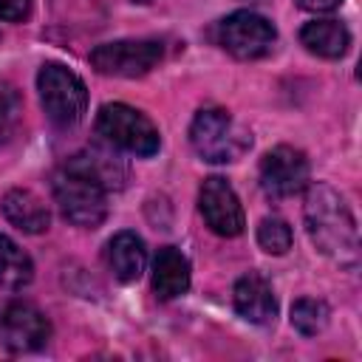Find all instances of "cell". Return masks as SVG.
I'll return each mask as SVG.
<instances>
[{"label": "cell", "instance_id": "cell-2", "mask_svg": "<svg viewBox=\"0 0 362 362\" xmlns=\"http://www.w3.org/2000/svg\"><path fill=\"white\" fill-rule=\"evenodd\" d=\"M51 192L59 212L74 226L96 229L107 215V189L71 161H65V167L54 173Z\"/></svg>", "mask_w": 362, "mask_h": 362}, {"label": "cell", "instance_id": "cell-5", "mask_svg": "<svg viewBox=\"0 0 362 362\" xmlns=\"http://www.w3.org/2000/svg\"><path fill=\"white\" fill-rule=\"evenodd\" d=\"M96 133L124 150V153H133V156H141V158H150L158 153L161 147V136H158V127L136 107L124 105V102H107L99 107L96 113Z\"/></svg>", "mask_w": 362, "mask_h": 362}, {"label": "cell", "instance_id": "cell-19", "mask_svg": "<svg viewBox=\"0 0 362 362\" xmlns=\"http://www.w3.org/2000/svg\"><path fill=\"white\" fill-rule=\"evenodd\" d=\"M291 226L283 218H263L257 226V243L269 255H286L291 249Z\"/></svg>", "mask_w": 362, "mask_h": 362}, {"label": "cell", "instance_id": "cell-22", "mask_svg": "<svg viewBox=\"0 0 362 362\" xmlns=\"http://www.w3.org/2000/svg\"><path fill=\"white\" fill-rule=\"evenodd\" d=\"M342 0H297V6H303V8H308V11H331V8H337Z\"/></svg>", "mask_w": 362, "mask_h": 362}, {"label": "cell", "instance_id": "cell-21", "mask_svg": "<svg viewBox=\"0 0 362 362\" xmlns=\"http://www.w3.org/2000/svg\"><path fill=\"white\" fill-rule=\"evenodd\" d=\"M31 14V0H0V20L23 23Z\"/></svg>", "mask_w": 362, "mask_h": 362}, {"label": "cell", "instance_id": "cell-16", "mask_svg": "<svg viewBox=\"0 0 362 362\" xmlns=\"http://www.w3.org/2000/svg\"><path fill=\"white\" fill-rule=\"evenodd\" d=\"M74 167H79L82 173H88L90 178H96L105 189H119L124 184V167L122 161L107 153V150H99V147H90V150H82L76 156L68 158Z\"/></svg>", "mask_w": 362, "mask_h": 362}, {"label": "cell", "instance_id": "cell-14", "mask_svg": "<svg viewBox=\"0 0 362 362\" xmlns=\"http://www.w3.org/2000/svg\"><path fill=\"white\" fill-rule=\"evenodd\" d=\"M300 42L314 57L339 59L351 48V31L339 20H311L300 28Z\"/></svg>", "mask_w": 362, "mask_h": 362}, {"label": "cell", "instance_id": "cell-8", "mask_svg": "<svg viewBox=\"0 0 362 362\" xmlns=\"http://www.w3.org/2000/svg\"><path fill=\"white\" fill-rule=\"evenodd\" d=\"M48 337H51V322L37 305L25 300L0 303V345L3 348L14 354H25V351L42 348Z\"/></svg>", "mask_w": 362, "mask_h": 362}, {"label": "cell", "instance_id": "cell-17", "mask_svg": "<svg viewBox=\"0 0 362 362\" xmlns=\"http://www.w3.org/2000/svg\"><path fill=\"white\" fill-rule=\"evenodd\" d=\"M31 277H34L31 257L8 235H0V288L20 291L31 283Z\"/></svg>", "mask_w": 362, "mask_h": 362}, {"label": "cell", "instance_id": "cell-12", "mask_svg": "<svg viewBox=\"0 0 362 362\" xmlns=\"http://www.w3.org/2000/svg\"><path fill=\"white\" fill-rule=\"evenodd\" d=\"M105 257H107V266H110V272H113V277L119 283H136L144 274V266H147L144 240L130 229L116 232L107 240Z\"/></svg>", "mask_w": 362, "mask_h": 362}, {"label": "cell", "instance_id": "cell-1", "mask_svg": "<svg viewBox=\"0 0 362 362\" xmlns=\"http://www.w3.org/2000/svg\"><path fill=\"white\" fill-rule=\"evenodd\" d=\"M305 229L317 252L339 266H356L359 260V232L348 201L331 184H311L305 192Z\"/></svg>", "mask_w": 362, "mask_h": 362}, {"label": "cell", "instance_id": "cell-4", "mask_svg": "<svg viewBox=\"0 0 362 362\" xmlns=\"http://www.w3.org/2000/svg\"><path fill=\"white\" fill-rule=\"evenodd\" d=\"M37 90L45 116L57 127H74L82 122L88 110V88L68 65L45 62L37 74Z\"/></svg>", "mask_w": 362, "mask_h": 362}, {"label": "cell", "instance_id": "cell-20", "mask_svg": "<svg viewBox=\"0 0 362 362\" xmlns=\"http://www.w3.org/2000/svg\"><path fill=\"white\" fill-rule=\"evenodd\" d=\"M20 116H23V105L17 88L8 79H0V144L17 133Z\"/></svg>", "mask_w": 362, "mask_h": 362}, {"label": "cell", "instance_id": "cell-7", "mask_svg": "<svg viewBox=\"0 0 362 362\" xmlns=\"http://www.w3.org/2000/svg\"><path fill=\"white\" fill-rule=\"evenodd\" d=\"M277 42V28L255 11H232L218 23V45L238 59H260Z\"/></svg>", "mask_w": 362, "mask_h": 362}, {"label": "cell", "instance_id": "cell-10", "mask_svg": "<svg viewBox=\"0 0 362 362\" xmlns=\"http://www.w3.org/2000/svg\"><path fill=\"white\" fill-rule=\"evenodd\" d=\"M198 206H201V215H204L206 226L221 238H235L246 226L240 198L232 189V184L221 175L204 178L201 192H198Z\"/></svg>", "mask_w": 362, "mask_h": 362}, {"label": "cell", "instance_id": "cell-15", "mask_svg": "<svg viewBox=\"0 0 362 362\" xmlns=\"http://www.w3.org/2000/svg\"><path fill=\"white\" fill-rule=\"evenodd\" d=\"M189 288V263L175 246L158 249L153 257V291L158 300H175Z\"/></svg>", "mask_w": 362, "mask_h": 362}, {"label": "cell", "instance_id": "cell-3", "mask_svg": "<svg viewBox=\"0 0 362 362\" xmlns=\"http://www.w3.org/2000/svg\"><path fill=\"white\" fill-rule=\"evenodd\" d=\"M189 141H192V150L204 161L229 164V161H238L249 150L252 136L223 107H204L195 113L189 124Z\"/></svg>", "mask_w": 362, "mask_h": 362}, {"label": "cell", "instance_id": "cell-18", "mask_svg": "<svg viewBox=\"0 0 362 362\" xmlns=\"http://www.w3.org/2000/svg\"><path fill=\"white\" fill-rule=\"evenodd\" d=\"M328 320H331V308H328L322 300L300 297V300L291 305V325H294L303 337H317L320 331H325Z\"/></svg>", "mask_w": 362, "mask_h": 362}, {"label": "cell", "instance_id": "cell-11", "mask_svg": "<svg viewBox=\"0 0 362 362\" xmlns=\"http://www.w3.org/2000/svg\"><path fill=\"white\" fill-rule=\"evenodd\" d=\"M235 311L252 325H269L277 317V297L266 277L257 272L243 274L235 283Z\"/></svg>", "mask_w": 362, "mask_h": 362}, {"label": "cell", "instance_id": "cell-23", "mask_svg": "<svg viewBox=\"0 0 362 362\" xmlns=\"http://www.w3.org/2000/svg\"><path fill=\"white\" fill-rule=\"evenodd\" d=\"M136 3H147V0H136Z\"/></svg>", "mask_w": 362, "mask_h": 362}, {"label": "cell", "instance_id": "cell-6", "mask_svg": "<svg viewBox=\"0 0 362 362\" xmlns=\"http://www.w3.org/2000/svg\"><path fill=\"white\" fill-rule=\"evenodd\" d=\"M164 57V45L158 40H113L102 42L90 51V65L105 76L136 79L150 74Z\"/></svg>", "mask_w": 362, "mask_h": 362}, {"label": "cell", "instance_id": "cell-13", "mask_svg": "<svg viewBox=\"0 0 362 362\" xmlns=\"http://www.w3.org/2000/svg\"><path fill=\"white\" fill-rule=\"evenodd\" d=\"M3 215L8 218V223H14L20 232H28V235H40L48 229L51 223V212L48 206L42 204V198L25 187H14L3 195Z\"/></svg>", "mask_w": 362, "mask_h": 362}, {"label": "cell", "instance_id": "cell-9", "mask_svg": "<svg viewBox=\"0 0 362 362\" xmlns=\"http://www.w3.org/2000/svg\"><path fill=\"white\" fill-rule=\"evenodd\" d=\"M260 187L269 198H288L308 187V158L303 150L277 144L260 161Z\"/></svg>", "mask_w": 362, "mask_h": 362}]
</instances>
